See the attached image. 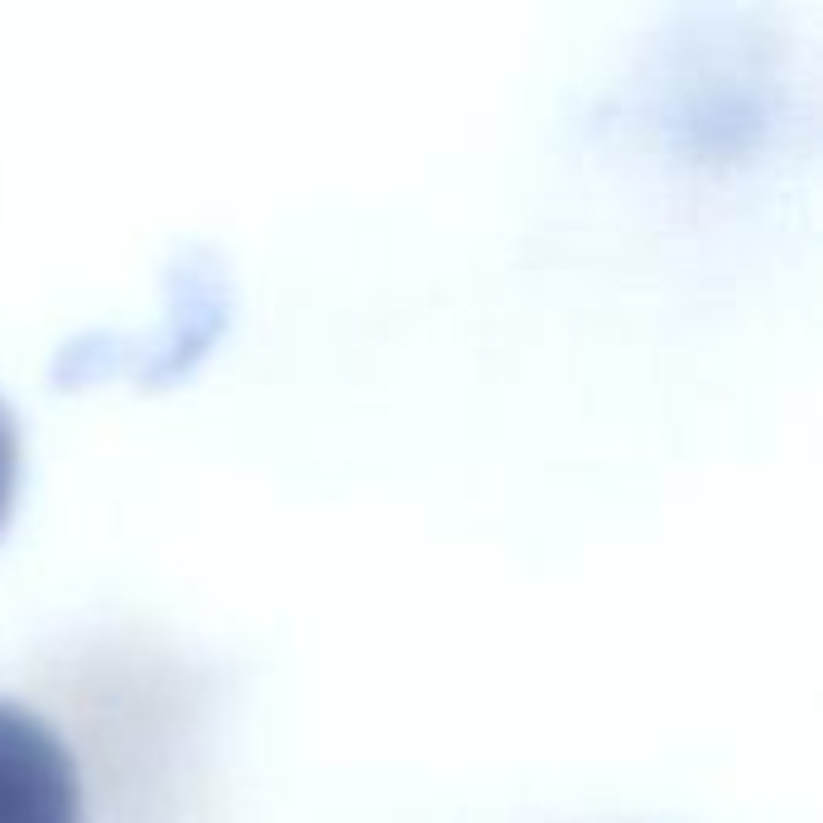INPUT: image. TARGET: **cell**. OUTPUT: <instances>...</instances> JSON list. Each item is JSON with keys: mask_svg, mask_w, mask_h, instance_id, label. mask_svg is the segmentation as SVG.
I'll return each instance as SVG.
<instances>
[{"mask_svg": "<svg viewBox=\"0 0 823 823\" xmlns=\"http://www.w3.org/2000/svg\"><path fill=\"white\" fill-rule=\"evenodd\" d=\"M0 823H82L78 765L20 703H0Z\"/></svg>", "mask_w": 823, "mask_h": 823, "instance_id": "obj_1", "label": "cell"}, {"mask_svg": "<svg viewBox=\"0 0 823 823\" xmlns=\"http://www.w3.org/2000/svg\"><path fill=\"white\" fill-rule=\"evenodd\" d=\"M14 482H20V439H14L10 410L0 404V525H6V515H10Z\"/></svg>", "mask_w": 823, "mask_h": 823, "instance_id": "obj_2", "label": "cell"}]
</instances>
